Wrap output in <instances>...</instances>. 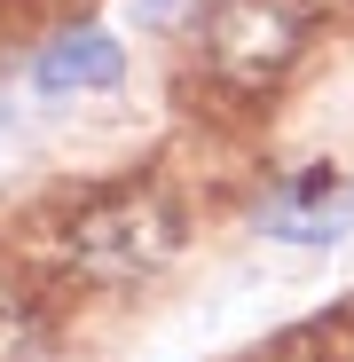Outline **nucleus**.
<instances>
[{
    "mask_svg": "<svg viewBox=\"0 0 354 362\" xmlns=\"http://www.w3.org/2000/svg\"><path fill=\"white\" fill-rule=\"evenodd\" d=\"M173 245H182V221L158 197H102L95 213L71 221L64 260L79 276H150V268L173 260Z\"/></svg>",
    "mask_w": 354,
    "mask_h": 362,
    "instance_id": "1",
    "label": "nucleus"
},
{
    "mask_svg": "<svg viewBox=\"0 0 354 362\" xmlns=\"http://www.w3.org/2000/svg\"><path fill=\"white\" fill-rule=\"evenodd\" d=\"M291 47H300V8L291 0H228L213 16V64L220 71L268 79L291 64Z\"/></svg>",
    "mask_w": 354,
    "mask_h": 362,
    "instance_id": "2",
    "label": "nucleus"
},
{
    "mask_svg": "<svg viewBox=\"0 0 354 362\" xmlns=\"http://www.w3.org/2000/svg\"><path fill=\"white\" fill-rule=\"evenodd\" d=\"M346 221H354V197L331 173H300L260 205V236H276V245H338Z\"/></svg>",
    "mask_w": 354,
    "mask_h": 362,
    "instance_id": "3",
    "label": "nucleus"
},
{
    "mask_svg": "<svg viewBox=\"0 0 354 362\" xmlns=\"http://www.w3.org/2000/svg\"><path fill=\"white\" fill-rule=\"evenodd\" d=\"M118 79H126V55H118V40L95 32V24L47 40L40 64H32V87L40 95H95V87H118Z\"/></svg>",
    "mask_w": 354,
    "mask_h": 362,
    "instance_id": "4",
    "label": "nucleus"
}]
</instances>
